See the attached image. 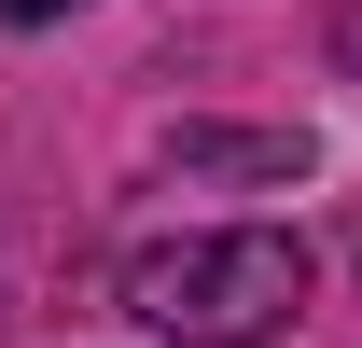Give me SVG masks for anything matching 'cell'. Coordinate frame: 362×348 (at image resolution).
<instances>
[{
    "label": "cell",
    "instance_id": "cell-1",
    "mask_svg": "<svg viewBox=\"0 0 362 348\" xmlns=\"http://www.w3.org/2000/svg\"><path fill=\"white\" fill-rule=\"evenodd\" d=\"M112 293L168 348H265L307 306V237L293 223H181V237H139Z\"/></svg>",
    "mask_w": 362,
    "mask_h": 348
},
{
    "label": "cell",
    "instance_id": "cell-2",
    "mask_svg": "<svg viewBox=\"0 0 362 348\" xmlns=\"http://www.w3.org/2000/svg\"><path fill=\"white\" fill-rule=\"evenodd\" d=\"M168 168L181 181H265V195H293L320 168V139L307 126H168Z\"/></svg>",
    "mask_w": 362,
    "mask_h": 348
},
{
    "label": "cell",
    "instance_id": "cell-3",
    "mask_svg": "<svg viewBox=\"0 0 362 348\" xmlns=\"http://www.w3.org/2000/svg\"><path fill=\"white\" fill-rule=\"evenodd\" d=\"M56 14H84V0H0V28H56Z\"/></svg>",
    "mask_w": 362,
    "mask_h": 348
}]
</instances>
